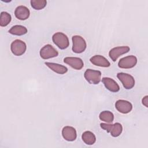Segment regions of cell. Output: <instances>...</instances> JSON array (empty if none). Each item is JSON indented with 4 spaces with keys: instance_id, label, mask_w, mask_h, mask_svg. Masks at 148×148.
Segmentation results:
<instances>
[{
    "instance_id": "6da1fadb",
    "label": "cell",
    "mask_w": 148,
    "mask_h": 148,
    "mask_svg": "<svg viewBox=\"0 0 148 148\" xmlns=\"http://www.w3.org/2000/svg\"><path fill=\"white\" fill-rule=\"evenodd\" d=\"M52 40L54 43L60 49H66L69 45V42L67 36L62 32H57L52 36Z\"/></svg>"
},
{
    "instance_id": "7a4b0ae2",
    "label": "cell",
    "mask_w": 148,
    "mask_h": 148,
    "mask_svg": "<svg viewBox=\"0 0 148 148\" xmlns=\"http://www.w3.org/2000/svg\"><path fill=\"white\" fill-rule=\"evenodd\" d=\"M100 127L105 131L109 132L113 137H117L120 135L123 131L122 125L119 123H115L114 124H106L101 123Z\"/></svg>"
},
{
    "instance_id": "3957f363",
    "label": "cell",
    "mask_w": 148,
    "mask_h": 148,
    "mask_svg": "<svg viewBox=\"0 0 148 148\" xmlns=\"http://www.w3.org/2000/svg\"><path fill=\"white\" fill-rule=\"evenodd\" d=\"M72 51L75 53H82L86 49L87 44L84 39L79 35H74L72 38Z\"/></svg>"
},
{
    "instance_id": "277c9868",
    "label": "cell",
    "mask_w": 148,
    "mask_h": 148,
    "mask_svg": "<svg viewBox=\"0 0 148 148\" xmlns=\"http://www.w3.org/2000/svg\"><path fill=\"white\" fill-rule=\"evenodd\" d=\"M84 77L90 84H98L101 81V72L99 71L87 69L84 73Z\"/></svg>"
},
{
    "instance_id": "5b68a950",
    "label": "cell",
    "mask_w": 148,
    "mask_h": 148,
    "mask_svg": "<svg viewBox=\"0 0 148 148\" xmlns=\"http://www.w3.org/2000/svg\"><path fill=\"white\" fill-rule=\"evenodd\" d=\"M117 77L125 89L130 90L134 87L135 83V79L131 75L127 73L120 72L117 73Z\"/></svg>"
},
{
    "instance_id": "8992f818",
    "label": "cell",
    "mask_w": 148,
    "mask_h": 148,
    "mask_svg": "<svg viewBox=\"0 0 148 148\" xmlns=\"http://www.w3.org/2000/svg\"><path fill=\"white\" fill-rule=\"evenodd\" d=\"M27 45L24 42L20 39H16L12 42L10 50L12 53L16 56L23 55L26 51Z\"/></svg>"
},
{
    "instance_id": "52a82bcc",
    "label": "cell",
    "mask_w": 148,
    "mask_h": 148,
    "mask_svg": "<svg viewBox=\"0 0 148 148\" xmlns=\"http://www.w3.org/2000/svg\"><path fill=\"white\" fill-rule=\"evenodd\" d=\"M40 56L44 60L49 59L51 58L58 56V52L51 45L47 44L45 45L40 50Z\"/></svg>"
},
{
    "instance_id": "ba28073f",
    "label": "cell",
    "mask_w": 148,
    "mask_h": 148,
    "mask_svg": "<svg viewBox=\"0 0 148 148\" xmlns=\"http://www.w3.org/2000/svg\"><path fill=\"white\" fill-rule=\"evenodd\" d=\"M137 63V58L134 56H128L121 58L119 62L118 66L123 69H130L134 67Z\"/></svg>"
},
{
    "instance_id": "9c48e42d",
    "label": "cell",
    "mask_w": 148,
    "mask_h": 148,
    "mask_svg": "<svg viewBox=\"0 0 148 148\" xmlns=\"http://www.w3.org/2000/svg\"><path fill=\"white\" fill-rule=\"evenodd\" d=\"M130 50V47L127 46H122L115 47L112 49L109 52V56L113 61H116L121 55L128 53Z\"/></svg>"
},
{
    "instance_id": "30bf717a",
    "label": "cell",
    "mask_w": 148,
    "mask_h": 148,
    "mask_svg": "<svg viewBox=\"0 0 148 148\" xmlns=\"http://www.w3.org/2000/svg\"><path fill=\"white\" fill-rule=\"evenodd\" d=\"M115 108L119 112L123 114H127L132 109V105L128 101L119 99L115 103Z\"/></svg>"
},
{
    "instance_id": "8fae6325",
    "label": "cell",
    "mask_w": 148,
    "mask_h": 148,
    "mask_svg": "<svg viewBox=\"0 0 148 148\" xmlns=\"http://www.w3.org/2000/svg\"><path fill=\"white\" fill-rule=\"evenodd\" d=\"M64 62L76 70H80L84 66L83 60L79 57H66L64 59Z\"/></svg>"
},
{
    "instance_id": "7c38bea8",
    "label": "cell",
    "mask_w": 148,
    "mask_h": 148,
    "mask_svg": "<svg viewBox=\"0 0 148 148\" xmlns=\"http://www.w3.org/2000/svg\"><path fill=\"white\" fill-rule=\"evenodd\" d=\"M62 136L67 141H74L77 137L76 131L71 126H65L62 130Z\"/></svg>"
},
{
    "instance_id": "4fadbf2b",
    "label": "cell",
    "mask_w": 148,
    "mask_h": 148,
    "mask_svg": "<svg viewBox=\"0 0 148 148\" xmlns=\"http://www.w3.org/2000/svg\"><path fill=\"white\" fill-rule=\"evenodd\" d=\"M14 15L17 18L20 20H27L30 15V12L28 8L20 5L17 6L14 10Z\"/></svg>"
},
{
    "instance_id": "5bb4252c",
    "label": "cell",
    "mask_w": 148,
    "mask_h": 148,
    "mask_svg": "<svg viewBox=\"0 0 148 148\" xmlns=\"http://www.w3.org/2000/svg\"><path fill=\"white\" fill-rule=\"evenodd\" d=\"M90 61L93 65L100 67L107 68L110 65L109 61L105 57L101 55H95L92 56L90 59Z\"/></svg>"
},
{
    "instance_id": "9a60e30c",
    "label": "cell",
    "mask_w": 148,
    "mask_h": 148,
    "mask_svg": "<svg viewBox=\"0 0 148 148\" xmlns=\"http://www.w3.org/2000/svg\"><path fill=\"white\" fill-rule=\"evenodd\" d=\"M105 87L110 91L113 92H117L120 90V87L117 83L112 78L104 77L102 79Z\"/></svg>"
},
{
    "instance_id": "2e32d148",
    "label": "cell",
    "mask_w": 148,
    "mask_h": 148,
    "mask_svg": "<svg viewBox=\"0 0 148 148\" xmlns=\"http://www.w3.org/2000/svg\"><path fill=\"white\" fill-rule=\"evenodd\" d=\"M45 64L51 70L58 74L62 75L66 73L68 71V68L66 66L59 64L47 62H45Z\"/></svg>"
},
{
    "instance_id": "e0dca14e",
    "label": "cell",
    "mask_w": 148,
    "mask_h": 148,
    "mask_svg": "<svg viewBox=\"0 0 148 148\" xmlns=\"http://www.w3.org/2000/svg\"><path fill=\"white\" fill-rule=\"evenodd\" d=\"M82 139L83 141L88 145H92L96 142V137L94 133L90 131H86L82 134Z\"/></svg>"
},
{
    "instance_id": "ac0fdd59",
    "label": "cell",
    "mask_w": 148,
    "mask_h": 148,
    "mask_svg": "<svg viewBox=\"0 0 148 148\" xmlns=\"http://www.w3.org/2000/svg\"><path fill=\"white\" fill-rule=\"evenodd\" d=\"M9 32L10 34L17 36L25 35L27 32V29L24 26L21 25H16L13 26L9 30Z\"/></svg>"
},
{
    "instance_id": "d6986e66",
    "label": "cell",
    "mask_w": 148,
    "mask_h": 148,
    "mask_svg": "<svg viewBox=\"0 0 148 148\" xmlns=\"http://www.w3.org/2000/svg\"><path fill=\"white\" fill-rule=\"evenodd\" d=\"M99 118L101 120L103 121H105L108 123H111L113 121L114 115L110 111L104 110L100 113L99 115Z\"/></svg>"
},
{
    "instance_id": "ffe728a7",
    "label": "cell",
    "mask_w": 148,
    "mask_h": 148,
    "mask_svg": "<svg viewBox=\"0 0 148 148\" xmlns=\"http://www.w3.org/2000/svg\"><path fill=\"white\" fill-rule=\"evenodd\" d=\"M11 15L6 12H2L0 16V25L1 27H6L11 21Z\"/></svg>"
},
{
    "instance_id": "44dd1931",
    "label": "cell",
    "mask_w": 148,
    "mask_h": 148,
    "mask_svg": "<svg viewBox=\"0 0 148 148\" xmlns=\"http://www.w3.org/2000/svg\"><path fill=\"white\" fill-rule=\"evenodd\" d=\"M31 5L35 10H41L45 8L47 5L46 0H31Z\"/></svg>"
},
{
    "instance_id": "7402d4cb",
    "label": "cell",
    "mask_w": 148,
    "mask_h": 148,
    "mask_svg": "<svg viewBox=\"0 0 148 148\" xmlns=\"http://www.w3.org/2000/svg\"><path fill=\"white\" fill-rule=\"evenodd\" d=\"M148 96L147 95H146L145 97H144L143 98H142V104L146 106V108L148 107V105H147V103H148Z\"/></svg>"
}]
</instances>
